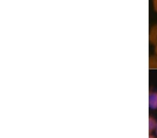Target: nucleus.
I'll return each instance as SVG.
<instances>
[{"label": "nucleus", "mask_w": 157, "mask_h": 138, "mask_svg": "<svg viewBox=\"0 0 157 138\" xmlns=\"http://www.w3.org/2000/svg\"><path fill=\"white\" fill-rule=\"evenodd\" d=\"M155 134H156V136H157V125H156V129L155 130Z\"/></svg>", "instance_id": "6e6552de"}, {"label": "nucleus", "mask_w": 157, "mask_h": 138, "mask_svg": "<svg viewBox=\"0 0 157 138\" xmlns=\"http://www.w3.org/2000/svg\"><path fill=\"white\" fill-rule=\"evenodd\" d=\"M149 67L151 69H157V55L150 57L149 59Z\"/></svg>", "instance_id": "20e7f679"}, {"label": "nucleus", "mask_w": 157, "mask_h": 138, "mask_svg": "<svg viewBox=\"0 0 157 138\" xmlns=\"http://www.w3.org/2000/svg\"><path fill=\"white\" fill-rule=\"evenodd\" d=\"M149 105L151 109H157V92L152 91L149 93Z\"/></svg>", "instance_id": "f257e3e1"}, {"label": "nucleus", "mask_w": 157, "mask_h": 138, "mask_svg": "<svg viewBox=\"0 0 157 138\" xmlns=\"http://www.w3.org/2000/svg\"><path fill=\"white\" fill-rule=\"evenodd\" d=\"M149 138H157V136H154V135H153L149 134Z\"/></svg>", "instance_id": "423d86ee"}, {"label": "nucleus", "mask_w": 157, "mask_h": 138, "mask_svg": "<svg viewBox=\"0 0 157 138\" xmlns=\"http://www.w3.org/2000/svg\"><path fill=\"white\" fill-rule=\"evenodd\" d=\"M154 8L157 12V0H154Z\"/></svg>", "instance_id": "39448f33"}, {"label": "nucleus", "mask_w": 157, "mask_h": 138, "mask_svg": "<svg viewBox=\"0 0 157 138\" xmlns=\"http://www.w3.org/2000/svg\"><path fill=\"white\" fill-rule=\"evenodd\" d=\"M155 53H156V55H157V45L155 46Z\"/></svg>", "instance_id": "0eeeda50"}, {"label": "nucleus", "mask_w": 157, "mask_h": 138, "mask_svg": "<svg viewBox=\"0 0 157 138\" xmlns=\"http://www.w3.org/2000/svg\"><path fill=\"white\" fill-rule=\"evenodd\" d=\"M149 40H150L151 43L154 44V46L157 45V24L154 25V26L151 28L150 31V34H149Z\"/></svg>", "instance_id": "f03ea898"}, {"label": "nucleus", "mask_w": 157, "mask_h": 138, "mask_svg": "<svg viewBox=\"0 0 157 138\" xmlns=\"http://www.w3.org/2000/svg\"><path fill=\"white\" fill-rule=\"evenodd\" d=\"M157 125V121L154 117H150L149 118V132L151 134V132H155Z\"/></svg>", "instance_id": "7ed1b4c3"}]
</instances>
